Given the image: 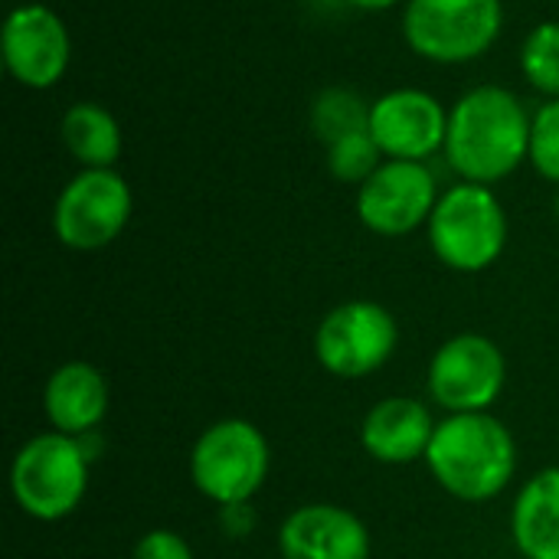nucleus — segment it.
<instances>
[{
    "label": "nucleus",
    "mask_w": 559,
    "mask_h": 559,
    "mask_svg": "<svg viewBox=\"0 0 559 559\" xmlns=\"http://www.w3.org/2000/svg\"><path fill=\"white\" fill-rule=\"evenodd\" d=\"M255 508H252V501H242V504H226V508H219V527H223V534L226 537H233V540H242V537H249L252 531H255Z\"/></svg>",
    "instance_id": "5701e85b"
},
{
    "label": "nucleus",
    "mask_w": 559,
    "mask_h": 559,
    "mask_svg": "<svg viewBox=\"0 0 559 559\" xmlns=\"http://www.w3.org/2000/svg\"><path fill=\"white\" fill-rule=\"evenodd\" d=\"M442 190L426 160H383L357 187V219L383 239H403L423 229Z\"/></svg>",
    "instance_id": "9d476101"
},
{
    "label": "nucleus",
    "mask_w": 559,
    "mask_h": 559,
    "mask_svg": "<svg viewBox=\"0 0 559 559\" xmlns=\"http://www.w3.org/2000/svg\"><path fill=\"white\" fill-rule=\"evenodd\" d=\"M501 0H406L403 39L436 66H465L481 59L501 36Z\"/></svg>",
    "instance_id": "423d86ee"
},
{
    "label": "nucleus",
    "mask_w": 559,
    "mask_h": 559,
    "mask_svg": "<svg viewBox=\"0 0 559 559\" xmlns=\"http://www.w3.org/2000/svg\"><path fill=\"white\" fill-rule=\"evenodd\" d=\"M59 134H62V144H66L69 157L75 164H82V170L115 167L118 157H121V147H124L118 118L98 102L69 105L62 121H59Z\"/></svg>",
    "instance_id": "f3484780"
},
{
    "label": "nucleus",
    "mask_w": 559,
    "mask_h": 559,
    "mask_svg": "<svg viewBox=\"0 0 559 559\" xmlns=\"http://www.w3.org/2000/svg\"><path fill=\"white\" fill-rule=\"evenodd\" d=\"M436 419L416 396H383L360 423V445L380 465H413L426 459Z\"/></svg>",
    "instance_id": "2eb2a0df"
},
{
    "label": "nucleus",
    "mask_w": 559,
    "mask_h": 559,
    "mask_svg": "<svg viewBox=\"0 0 559 559\" xmlns=\"http://www.w3.org/2000/svg\"><path fill=\"white\" fill-rule=\"evenodd\" d=\"M534 115L504 85H475L449 108L445 164L459 180L495 187L531 160Z\"/></svg>",
    "instance_id": "f257e3e1"
},
{
    "label": "nucleus",
    "mask_w": 559,
    "mask_h": 559,
    "mask_svg": "<svg viewBox=\"0 0 559 559\" xmlns=\"http://www.w3.org/2000/svg\"><path fill=\"white\" fill-rule=\"evenodd\" d=\"M370 134L386 160H432L445 151L449 111L426 88H393L370 105Z\"/></svg>",
    "instance_id": "f8f14e48"
},
{
    "label": "nucleus",
    "mask_w": 559,
    "mask_h": 559,
    "mask_svg": "<svg viewBox=\"0 0 559 559\" xmlns=\"http://www.w3.org/2000/svg\"><path fill=\"white\" fill-rule=\"evenodd\" d=\"M531 167L559 187V98H547L531 124Z\"/></svg>",
    "instance_id": "412c9836"
},
{
    "label": "nucleus",
    "mask_w": 559,
    "mask_h": 559,
    "mask_svg": "<svg viewBox=\"0 0 559 559\" xmlns=\"http://www.w3.org/2000/svg\"><path fill=\"white\" fill-rule=\"evenodd\" d=\"M423 462L445 495L465 504H485L514 481L518 442L495 413H455L436 423Z\"/></svg>",
    "instance_id": "f03ea898"
},
{
    "label": "nucleus",
    "mask_w": 559,
    "mask_h": 559,
    "mask_svg": "<svg viewBox=\"0 0 559 559\" xmlns=\"http://www.w3.org/2000/svg\"><path fill=\"white\" fill-rule=\"evenodd\" d=\"M383 151L377 147L370 131H357L347 134L334 144H328V170L334 180L341 183H354L360 187L364 180H370L377 174V167L383 164Z\"/></svg>",
    "instance_id": "aec40b11"
},
{
    "label": "nucleus",
    "mask_w": 559,
    "mask_h": 559,
    "mask_svg": "<svg viewBox=\"0 0 559 559\" xmlns=\"http://www.w3.org/2000/svg\"><path fill=\"white\" fill-rule=\"evenodd\" d=\"M400 347V324L380 301L350 298L314 328V357L337 380H364L383 370Z\"/></svg>",
    "instance_id": "0eeeda50"
},
{
    "label": "nucleus",
    "mask_w": 559,
    "mask_h": 559,
    "mask_svg": "<svg viewBox=\"0 0 559 559\" xmlns=\"http://www.w3.org/2000/svg\"><path fill=\"white\" fill-rule=\"evenodd\" d=\"M134 193L115 167L79 170L52 203V233L72 252L111 246L131 223Z\"/></svg>",
    "instance_id": "6e6552de"
},
{
    "label": "nucleus",
    "mask_w": 559,
    "mask_h": 559,
    "mask_svg": "<svg viewBox=\"0 0 559 559\" xmlns=\"http://www.w3.org/2000/svg\"><path fill=\"white\" fill-rule=\"evenodd\" d=\"M187 468L193 488L216 508L242 504L265 488L272 449L255 423L229 416L197 436Z\"/></svg>",
    "instance_id": "39448f33"
},
{
    "label": "nucleus",
    "mask_w": 559,
    "mask_h": 559,
    "mask_svg": "<svg viewBox=\"0 0 559 559\" xmlns=\"http://www.w3.org/2000/svg\"><path fill=\"white\" fill-rule=\"evenodd\" d=\"M426 236L432 255L445 269L475 275L491 269L504 255L508 213L491 187L459 180L449 190H442L426 223Z\"/></svg>",
    "instance_id": "20e7f679"
},
{
    "label": "nucleus",
    "mask_w": 559,
    "mask_h": 559,
    "mask_svg": "<svg viewBox=\"0 0 559 559\" xmlns=\"http://www.w3.org/2000/svg\"><path fill=\"white\" fill-rule=\"evenodd\" d=\"M131 559H193V547L170 527H157L138 537Z\"/></svg>",
    "instance_id": "4be33fe9"
},
{
    "label": "nucleus",
    "mask_w": 559,
    "mask_h": 559,
    "mask_svg": "<svg viewBox=\"0 0 559 559\" xmlns=\"http://www.w3.org/2000/svg\"><path fill=\"white\" fill-rule=\"evenodd\" d=\"M282 559H370L367 524L341 504H301L278 527Z\"/></svg>",
    "instance_id": "ddd939ff"
},
{
    "label": "nucleus",
    "mask_w": 559,
    "mask_h": 559,
    "mask_svg": "<svg viewBox=\"0 0 559 559\" xmlns=\"http://www.w3.org/2000/svg\"><path fill=\"white\" fill-rule=\"evenodd\" d=\"M554 213H557V219H559V187H557V197H554Z\"/></svg>",
    "instance_id": "393cba45"
},
{
    "label": "nucleus",
    "mask_w": 559,
    "mask_h": 559,
    "mask_svg": "<svg viewBox=\"0 0 559 559\" xmlns=\"http://www.w3.org/2000/svg\"><path fill=\"white\" fill-rule=\"evenodd\" d=\"M108 380L88 360H69L56 367L43 383V416L52 432L82 439L98 432L108 416Z\"/></svg>",
    "instance_id": "4468645a"
},
{
    "label": "nucleus",
    "mask_w": 559,
    "mask_h": 559,
    "mask_svg": "<svg viewBox=\"0 0 559 559\" xmlns=\"http://www.w3.org/2000/svg\"><path fill=\"white\" fill-rule=\"evenodd\" d=\"M508 383L504 350L485 334H455L429 360L426 390L445 413H491Z\"/></svg>",
    "instance_id": "1a4fd4ad"
},
{
    "label": "nucleus",
    "mask_w": 559,
    "mask_h": 559,
    "mask_svg": "<svg viewBox=\"0 0 559 559\" xmlns=\"http://www.w3.org/2000/svg\"><path fill=\"white\" fill-rule=\"evenodd\" d=\"M341 3H347L354 10H364V13H383V10H393L403 0H341Z\"/></svg>",
    "instance_id": "b1692460"
},
{
    "label": "nucleus",
    "mask_w": 559,
    "mask_h": 559,
    "mask_svg": "<svg viewBox=\"0 0 559 559\" xmlns=\"http://www.w3.org/2000/svg\"><path fill=\"white\" fill-rule=\"evenodd\" d=\"M92 478V459L82 439L62 432H39L26 439L10 462V495L16 508L39 521L56 524L79 511Z\"/></svg>",
    "instance_id": "7ed1b4c3"
},
{
    "label": "nucleus",
    "mask_w": 559,
    "mask_h": 559,
    "mask_svg": "<svg viewBox=\"0 0 559 559\" xmlns=\"http://www.w3.org/2000/svg\"><path fill=\"white\" fill-rule=\"evenodd\" d=\"M3 66L23 88L46 92L62 82L72 62V36L66 20L46 3H20L7 13L0 33Z\"/></svg>",
    "instance_id": "9b49d317"
},
{
    "label": "nucleus",
    "mask_w": 559,
    "mask_h": 559,
    "mask_svg": "<svg viewBox=\"0 0 559 559\" xmlns=\"http://www.w3.org/2000/svg\"><path fill=\"white\" fill-rule=\"evenodd\" d=\"M521 72L534 92L544 98H559V23H537L521 46Z\"/></svg>",
    "instance_id": "6ab92c4d"
},
{
    "label": "nucleus",
    "mask_w": 559,
    "mask_h": 559,
    "mask_svg": "<svg viewBox=\"0 0 559 559\" xmlns=\"http://www.w3.org/2000/svg\"><path fill=\"white\" fill-rule=\"evenodd\" d=\"M511 540L524 559H559V465L540 468L518 491Z\"/></svg>",
    "instance_id": "dca6fc26"
},
{
    "label": "nucleus",
    "mask_w": 559,
    "mask_h": 559,
    "mask_svg": "<svg viewBox=\"0 0 559 559\" xmlns=\"http://www.w3.org/2000/svg\"><path fill=\"white\" fill-rule=\"evenodd\" d=\"M370 105L357 88L350 85H328L311 102V131L318 141L334 144L347 134L370 131Z\"/></svg>",
    "instance_id": "a211bd4d"
}]
</instances>
